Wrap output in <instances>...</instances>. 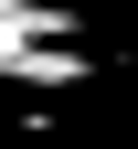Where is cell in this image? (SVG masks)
<instances>
[{"instance_id": "1", "label": "cell", "mask_w": 138, "mask_h": 149, "mask_svg": "<svg viewBox=\"0 0 138 149\" xmlns=\"http://www.w3.org/2000/svg\"><path fill=\"white\" fill-rule=\"evenodd\" d=\"M74 0H0V85H85Z\"/></svg>"}]
</instances>
